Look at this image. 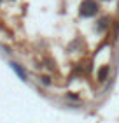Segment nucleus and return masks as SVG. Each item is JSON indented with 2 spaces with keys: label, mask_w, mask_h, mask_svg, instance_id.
<instances>
[{
  "label": "nucleus",
  "mask_w": 119,
  "mask_h": 123,
  "mask_svg": "<svg viewBox=\"0 0 119 123\" xmlns=\"http://www.w3.org/2000/svg\"><path fill=\"white\" fill-rule=\"evenodd\" d=\"M79 14L82 18H93L98 14V2L96 0H84L79 7Z\"/></svg>",
  "instance_id": "nucleus-1"
},
{
  "label": "nucleus",
  "mask_w": 119,
  "mask_h": 123,
  "mask_svg": "<svg viewBox=\"0 0 119 123\" xmlns=\"http://www.w3.org/2000/svg\"><path fill=\"white\" fill-rule=\"evenodd\" d=\"M109 18H107V16H105V18H102V19H98V25H96V30H98V32H102V30H105L107 28V26H109Z\"/></svg>",
  "instance_id": "nucleus-2"
},
{
  "label": "nucleus",
  "mask_w": 119,
  "mask_h": 123,
  "mask_svg": "<svg viewBox=\"0 0 119 123\" xmlns=\"http://www.w3.org/2000/svg\"><path fill=\"white\" fill-rule=\"evenodd\" d=\"M109 65H105V67H102L100 72H98V81H105L107 79V74H109Z\"/></svg>",
  "instance_id": "nucleus-3"
},
{
  "label": "nucleus",
  "mask_w": 119,
  "mask_h": 123,
  "mask_svg": "<svg viewBox=\"0 0 119 123\" xmlns=\"http://www.w3.org/2000/svg\"><path fill=\"white\" fill-rule=\"evenodd\" d=\"M11 65H12V69H14L16 72H18V76H21V79H23V81H26V74H25V70L21 69V67H19L18 63H11Z\"/></svg>",
  "instance_id": "nucleus-4"
},
{
  "label": "nucleus",
  "mask_w": 119,
  "mask_h": 123,
  "mask_svg": "<svg viewBox=\"0 0 119 123\" xmlns=\"http://www.w3.org/2000/svg\"><path fill=\"white\" fill-rule=\"evenodd\" d=\"M40 83H42V85H51V79H49V77H46V76H42V77H40Z\"/></svg>",
  "instance_id": "nucleus-5"
}]
</instances>
